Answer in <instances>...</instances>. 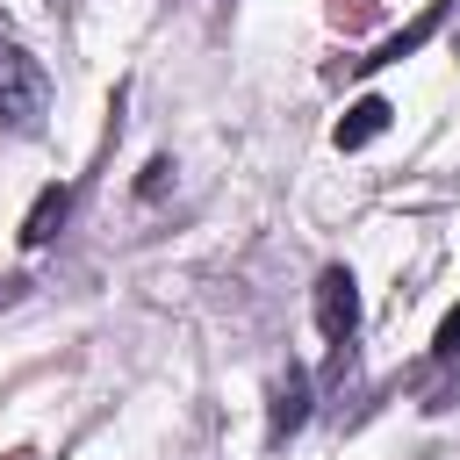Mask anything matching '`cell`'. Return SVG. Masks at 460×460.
Returning <instances> with one entry per match:
<instances>
[{
    "label": "cell",
    "instance_id": "obj_1",
    "mask_svg": "<svg viewBox=\"0 0 460 460\" xmlns=\"http://www.w3.org/2000/svg\"><path fill=\"white\" fill-rule=\"evenodd\" d=\"M43 93H50L43 72H36L22 50H0V129H22V137H29V129L43 122Z\"/></svg>",
    "mask_w": 460,
    "mask_h": 460
},
{
    "label": "cell",
    "instance_id": "obj_2",
    "mask_svg": "<svg viewBox=\"0 0 460 460\" xmlns=\"http://www.w3.org/2000/svg\"><path fill=\"white\" fill-rule=\"evenodd\" d=\"M352 323H359V288H352L345 266H323V280H316V331H323L331 345H345Z\"/></svg>",
    "mask_w": 460,
    "mask_h": 460
},
{
    "label": "cell",
    "instance_id": "obj_4",
    "mask_svg": "<svg viewBox=\"0 0 460 460\" xmlns=\"http://www.w3.org/2000/svg\"><path fill=\"white\" fill-rule=\"evenodd\" d=\"M388 122H395V108H388L381 93H367V101H352V108L338 115V151H367V144H374V137H381Z\"/></svg>",
    "mask_w": 460,
    "mask_h": 460
},
{
    "label": "cell",
    "instance_id": "obj_6",
    "mask_svg": "<svg viewBox=\"0 0 460 460\" xmlns=\"http://www.w3.org/2000/svg\"><path fill=\"white\" fill-rule=\"evenodd\" d=\"M431 359H460V309H446V323L431 338Z\"/></svg>",
    "mask_w": 460,
    "mask_h": 460
},
{
    "label": "cell",
    "instance_id": "obj_5",
    "mask_svg": "<svg viewBox=\"0 0 460 460\" xmlns=\"http://www.w3.org/2000/svg\"><path fill=\"white\" fill-rule=\"evenodd\" d=\"M65 208H72V194H65V187H43L36 208H29V223H22V244H50L58 223H65Z\"/></svg>",
    "mask_w": 460,
    "mask_h": 460
},
{
    "label": "cell",
    "instance_id": "obj_3",
    "mask_svg": "<svg viewBox=\"0 0 460 460\" xmlns=\"http://www.w3.org/2000/svg\"><path fill=\"white\" fill-rule=\"evenodd\" d=\"M302 417H309V374H302V367H288V381L273 388V424H266V446H288V438L302 431Z\"/></svg>",
    "mask_w": 460,
    "mask_h": 460
}]
</instances>
